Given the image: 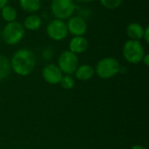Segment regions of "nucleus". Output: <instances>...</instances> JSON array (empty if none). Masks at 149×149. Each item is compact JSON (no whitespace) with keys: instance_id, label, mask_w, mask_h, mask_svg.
<instances>
[{"instance_id":"1","label":"nucleus","mask_w":149,"mask_h":149,"mask_svg":"<svg viewBox=\"0 0 149 149\" xmlns=\"http://www.w3.org/2000/svg\"><path fill=\"white\" fill-rule=\"evenodd\" d=\"M36 61V56L32 51L27 48L19 49L10 58L11 71L19 76H27L34 70Z\"/></svg>"},{"instance_id":"2","label":"nucleus","mask_w":149,"mask_h":149,"mask_svg":"<svg viewBox=\"0 0 149 149\" xmlns=\"http://www.w3.org/2000/svg\"><path fill=\"white\" fill-rule=\"evenodd\" d=\"M24 34L25 29L23 24L17 21L7 23L1 31L3 41L8 45H15L18 44L24 38Z\"/></svg>"},{"instance_id":"3","label":"nucleus","mask_w":149,"mask_h":149,"mask_svg":"<svg viewBox=\"0 0 149 149\" xmlns=\"http://www.w3.org/2000/svg\"><path fill=\"white\" fill-rule=\"evenodd\" d=\"M145 49L141 41L129 39L122 47V55L126 61L130 64H139L145 55Z\"/></svg>"},{"instance_id":"4","label":"nucleus","mask_w":149,"mask_h":149,"mask_svg":"<svg viewBox=\"0 0 149 149\" xmlns=\"http://www.w3.org/2000/svg\"><path fill=\"white\" fill-rule=\"evenodd\" d=\"M120 65L116 58L107 57L97 63L94 71L100 79H108L116 76L120 72Z\"/></svg>"},{"instance_id":"5","label":"nucleus","mask_w":149,"mask_h":149,"mask_svg":"<svg viewBox=\"0 0 149 149\" xmlns=\"http://www.w3.org/2000/svg\"><path fill=\"white\" fill-rule=\"evenodd\" d=\"M76 10L73 0H52L51 11L55 18L65 20L72 16Z\"/></svg>"},{"instance_id":"6","label":"nucleus","mask_w":149,"mask_h":149,"mask_svg":"<svg viewBox=\"0 0 149 149\" xmlns=\"http://www.w3.org/2000/svg\"><path fill=\"white\" fill-rule=\"evenodd\" d=\"M58 66L65 75H72L79 66V57L69 50L60 53L58 58Z\"/></svg>"},{"instance_id":"7","label":"nucleus","mask_w":149,"mask_h":149,"mask_svg":"<svg viewBox=\"0 0 149 149\" xmlns=\"http://www.w3.org/2000/svg\"><path fill=\"white\" fill-rule=\"evenodd\" d=\"M47 36L54 41H62L68 35L66 23L64 20L54 18L46 26Z\"/></svg>"},{"instance_id":"8","label":"nucleus","mask_w":149,"mask_h":149,"mask_svg":"<svg viewBox=\"0 0 149 149\" xmlns=\"http://www.w3.org/2000/svg\"><path fill=\"white\" fill-rule=\"evenodd\" d=\"M68 33L75 36H84L87 31V23L85 17L75 15L68 18L66 23Z\"/></svg>"},{"instance_id":"9","label":"nucleus","mask_w":149,"mask_h":149,"mask_svg":"<svg viewBox=\"0 0 149 149\" xmlns=\"http://www.w3.org/2000/svg\"><path fill=\"white\" fill-rule=\"evenodd\" d=\"M43 79L51 85H58L59 84L63 75L62 71L57 65L48 64L42 70Z\"/></svg>"},{"instance_id":"10","label":"nucleus","mask_w":149,"mask_h":149,"mask_svg":"<svg viewBox=\"0 0 149 149\" xmlns=\"http://www.w3.org/2000/svg\"><path fill=\"white\" fill-rule=\"evenodd\" d=\"M69 51L74 54H81L85 52L88 48V40L84 36L72 37L68 44Z\"/></svg>"},{"instance_id":"11","label":"nucleus","mask_w":149,"mask_h":149,"mask_svg":"<svg viewBox=\"0 0 149 149\" xmlns=\"http://www.w3.org/2000/svg\"><path fill=\"white\" fill-rule=\"evenodd\" d=\"M74 73H75L76 79L81 81H86V80L91 79L93 77L95 71H94V68L91 65L84 64V65L78 66Z\"/></svg>"},{"instance_id":"12","label":"nucleus","mask_w":149,"mask_h":149,"mask_svg":"<svg viewBox=\"0 0 149 149\" xmlns=\"http://www.w3.org/2000/svg\"><path fill=\"white\" fill-rule=\"evenodd\" d=\"M144 27L139 23H130L127 26V34L132 40L141 41L143 38Z\"/></svg>"},{"instance_id":"13","label":"nucleus","mask_w":149,"mask_h":149,"mask_svg":"<svg viewBox=\"0 0 149 149\" xmlns=\"http://www.w3.org/2000/svg\"><path fill=\"white\" fill-rule=\"evenodd\" d=\"M41 25H42V18L36 14H30L29 16H27L24 18L23 24L24 29L31 31L38 30L41 27Z\"/></svg>"},{"instance_id":"14","label":"nucleus","mask_w":149,"mask_h":149,"mask_svg":"<svg viewBox=\"0 0 149 149\" xmlns=\"http://www.w3.org/2000/svg\"><path fill=\"white\" fill-rule=\"evenodd\" d=\"M19 5L23 10L34 13L41 8V0H19Z\"/></svg>"},{"instance_id":"15","label":"nucleus","mask_w":149,"mask_h":149,"mask_svg":"<svg viewBox=\"0 0 149 149\" xmlns=\"http://www.w3.org/2000/svg\"><path fill=\"white\" fill-rule=\"evenodd\" d=\"M1 17L6 23H10L16 21L17 17V10L11 5H5L1 10Z\"/></svg>"},{"instance_id":"16","label":"nucleus","mask_w":149,"mask_h":149,"mask_svg":"<svg viewBox=\"0 0 149 149\" xmlns=\"http://www.w3.org/2000/svg\"><path fill=\"white\" fill-rule=\"evenodd\" d=\"M11 72L10 63L8 58L0 55V81L6 79Z\"/></svg>"},{"instance_id":"17","label":"nucleus","mask_w":149,"mask_h":149,"mask_svg":"<svg viewBox=\"0 0 149 149\" xmlns=\"http://www.w3.org/2000/svg\"><path fill=\"white\" fill-rule=\"evenodd\" d=\"M59 84L61 85V86L65 89V90H71L75 86V81L73 79V78L71 75H65L62 77Z\"/></svg>"},{"instance_id":"18","label":"nucleus","mask_w":149,"mask_h":149,"mask_svg":"<svg viewBox=\"0 0 149 149\" xmlns=\"http://www.w3.org/2000/svg\"><path fill=\"white\" fill-rule=\"evenodd\" d=\"M101 5L108 10H114L121 5L122 0H100Z\"/></svg>"},{"instance_id":"19","label":"nucleus","mask_w":149,"mask_h":149,"mask_svg":"<svg viewBox=\"0 0 149 149\" xmlns=\"http://www.w3.org/2000/svg\"><path fill=\"white\" fill-rule=\"evenodd\" d=\"M42 57L45 60H50L53 57V49H52V47L49 46V47L45 48L43 52H42Z\"/></svg>"},{"instance_id":"20","label":"nucleus","mask_w":149,"mask_h":149,"mask_svg":"<svg viewBox=\"0 0 149 149\" xmlns=\"http://www.w3.org/2000/svg\"><path fill=\"white\" fill-rule=\"evenodd\" d=\"M144 41L146 43H149V26L144 27V32H143V38Z\"/></svg>"},{"instance_id":"21","label":"nucleus","mask_w":149,"mask_h":149,"mask_svg":"<svg viewBox=\"0 0 149 149\" xmlns=\"http://www.w3.org/2000/svg\"><path fill=\"white\" fill-rule=\"evenodd\" d=\"M141 62L146 65V66H148L149 65V54L148 53H145L144 57L142 58V60Z\"/></svg>"},{"instance_id":"22","label":"nucleus","mask_w":149,"mask_h":149,"mask_svg":"<svg viewBox=\"0 0 149 149\" xmlns=\"http://www.w3.org/2000/svg\"><path fill=\"white\" fill-rule=\"evenodd\" d=\"M8 4V0H0V10Z\"/></svg>"},{"instance_id":"23","label":"nucleus","mask_w":149,"mask_h":149,"mask_svg":"<svg viewBox=\"0 0 149 149\" xmlns=\"http://www.w3.org/2000/svg\"><path fill=\"white\" fill-rule=\"evenodd\" d=\"M130 149H147L145 147H143V146H141V145H134V146H133L132 148Z\"/></svg>"},{"instance_id":"24","label":"nucleus","mask_w":149,"mask_h":149,"mask_svg":"<svg viewBox=\"0 0 149 149\" xmlns=\"http://www.w3.org/2000/svg\"><path fill=\"white\" fill-rule=\"evenodd\" d=\"M73 1H76V2H79V3H91L94 0H73Z\"/></svg>"},{"instance_id":"25","label":"nucleus","mask_w":149,"mask_h":149,"mask_svg":"<svg viewBox=\"0 0 149 149\" xmlns=\"http://www.w3.org/2000/svg\"><path fill=\"white\" fill-rule=\"evenodd\" d=\"M0 36H1V30H0Z\"/></svg>"},{"instance_id":"26","label":"nucleus","mask_w":149,"mask_h":149,"mask_svg":"<svg viewBox=\"0 0 149 149\" xmlns=\"http://www.w3.org/2000/svg\"><path fill=\"white\" fill-rule=\"evenodd\" d=\"M45 1H46V0H45Z\"/></svg>"}]
</instances>
